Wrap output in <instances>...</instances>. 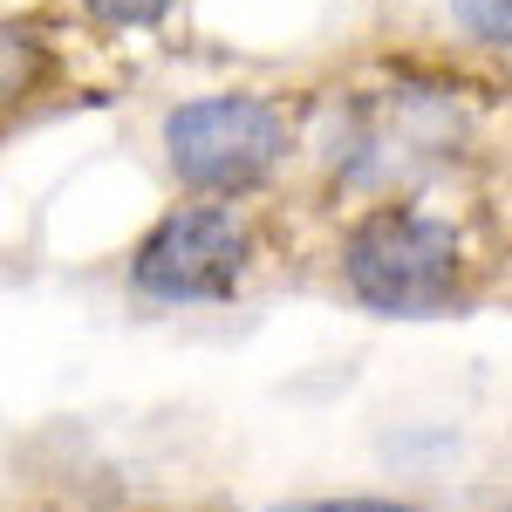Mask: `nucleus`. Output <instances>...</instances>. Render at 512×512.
Instances as JSON below:
<instances>
[{"mask_svg": "<svg viewBox=\"0 0 512 512\" xmlns=\"http://www.w3.org/2000/svg\"><path fill=\"white\" fill-rule=\"evenodd\" d=\"M48 76H55V48L28 21H0V117L21 110Z\"/></svg>", "mask_w": 512, "mask_h": 512, "instance_id": "nucleus-5", "label": "nucleus"}, {"mask_svg": "<svg viewBox=\"0 0 512 512\" xmlns=\"http://www.w3.org/2000/svg\"><path fill=\"white\" fill-rule=\"evenodd\" d=\"M465 144V117L451 103V89H383L349 103L342 130L328 137V164L349 185H376L390 171L437 164Z\"/></svg>", "mask_w": 512, "mask_h": 512, "instance_id": "nucleus-4", "label": "nucleus"}, {"mask_svg": "<svg viewBox=\"0 0 512 512\" xmlns=\"http://www.w3.org/2000/svg\"><path fill=\"white\" fill-rule=\"evenodd\" d=\"M342 287L383 321H437L465 301V239L451 219L369 205L342 233Z\"/></svg>", "mask_w": 512, "mask_h": 512, "instance_id": "nucleus-1", "label": "nucleus"}, {"mask_svg": "<svg viewBox=\"0 0 512 512\" xmlns=\"http://www.w3.org/2000/svg\"><path fill=\"white\" fill-rule=\"evenodd\" d=\"M82 14L103 21V28H151L171 14V0H82Z\"/></svg>", "mask_w": 512, "mask_h": 512, "instance_id": "nucleus-8", "label": "nucleus"}, {"mask_svg": "<svg viewBox=\"0 0 512 512\" xmlns=\"http://www.w3.org/2000/svg\"><path fill=\"white\" fill-rule=\"evenodd\" d=\"M451 21L485 48H512V0H451Z\"/></svg>", "mask_w": 512, "mask_h": 512, "instance_id": "nucleus-6", "label": "nucleus"}, {"mask_svg": "<svg viewBox=\"0 0 512 512\" xmlns=\"http://www.w3.org/2000/svg\"><path fill=\"white\" fill-rule=\"evenodd\" d=\"M294 151V130L267 96H192L164 117V158L198 198H246Z\"/></svg>", "mask_w": 512, "mask_h": 512, "instance_id": "nucleus-2", "label": "nucleus"}, {"mask_svg": "<svg viewBox=\"0 0 512 512\" xmlns=\"http://www.w3.org/2000/svg\"><path fill=\"white\" fill-rule=\"evenodd\" d=\"M253 274V233L233 205H178L130 253V294L151 308H219Z\"/></svg>", "mask_w": 512, "mask_h": 512, "instance_id": "nucleus-3", "label": "nucleus"}, {"mask_svg": "<svg viewBox=\"0 0 512 512\" xmlns=\"http://www.w3.org/2000/svg\"><path fill=\"white\" fill-rule=\"evenodd\" d=\"M506 512H512V506H506Z\"/></svg>", "mask_w": 512, "mask_h": 512, "instance_id": "nucleus-9", "label": "nucleus"}, {"mask_svg": "<svg viewBox=\"0 0 512 512\" xmlns=\"http://www.w3.org/2000/svg\"><path fill=\"white\" fill-rule=\"evenodd\" d=\"M274 512H424V506L396 499V492H321V499H287Z\"/></svg>", "mask_w": 512, "mask_h": 512, "instance_id": "nucleus-7", "label": "nucleus"}]
</instances>
